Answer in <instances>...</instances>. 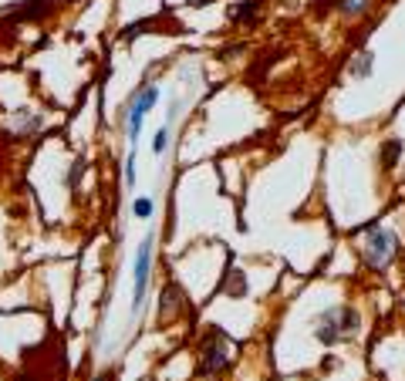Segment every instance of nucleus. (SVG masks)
<instances>
[{"label":"nucleus","mask_w":405,"mask_h":381,"mask_svg":"<svg viewBox=\"0 0 405 381\" xmlns=\"http://www.w3.org/2000/svg\"><path fill=\"white\" fill-rule=\"evenodd\" d=\"M152 250H155V233H149L139 246L135 256V273H132V310H139L145 301V287H149V270H152Z\"/></svg>","instance_id":"obj_1"},{"label":"nucleus","mask_w":405,"mask_h":381,"mask_svg":"<svg viewBox=\"0 0 405 381\" xmlns=\"http://www.w3.org/2000/svg\"><path fill=\"white\" fill-rule=\"evenodd\" d=\"M155 98H159V88L155 85H145V88L135 95V102H132V108H128V142L135 145L139 142V128H142V118L152 112V105H155Z\"/></svg>","instance_id":"obj_5"},{"label":"nucleus","mask_w":405,"mask_h":381,"mask_svg":"<svg viewBox=\"0 0 405 381\" xmlns=\"http://www.w3.org/2000/svg\"><path fill=\"white\" fill-rule=\"evenodd\" d=\"M132 213H135L139 219H152V213H155V199H145V196L135 199V203H132Z\"/></svg>","instance_id":"obj_7"},{"label":"nucleus","mask_w":405,"mask_h":381,"mask_svg":"<svg viewBox=\"0 0 405 381\" xmlns=\"http://www.w3.org/2000/svg\"><path fill=\"white\" fill-rule=\"evenodd\" d=\"M125 186L132 189L135 186V155L128 152V159H125Z\"/></svg>","instance_id":"obj_12"},{"label":"nucleus","mask_w":405,"mask_h":381,"mask_svg":"<svg viewBox=\"0 0 405 381\" xmlns=\"http://www.w3.org/2000/svg\"><path fill=\"white\" fill-rule=\"evenodd\" d=\"M230 273H233V277H227V291L230 293H243V291H247V280H243L237 270H230Z\"/></svg>","instance_id":"obj_8"},{"label":"nucleus","mask_w":405,"mask_h":381,"mask_svg":"<svg viewBox=\"0 0 405 381\" xmlns=\"http://www.w3.org/2000/svg\"><path fill=\"white\" fill-rule=\"evenodd\" d=\"M352 71H354V75H358V78H362V75H368V71H371V54H358V61H354V68H352Z\"/></svg>","instance_id":"obj_9"},{"label":"nucleus","mask_w":405,"mask_h":381,"mask_svg":"<svg viewBox=\"0 0 405 381\" xmlns=\"http://www.w3.org/2000/svg\"><path fill=\"white\" fill-rule=\"evenodd\" d=\"M253 14H257V0H240V7H233L230 17H233V21H250Z\"/></svg>","instance_id":"obj_6"},{"label":"nucleus","mask_w":405,"mask_h":381,"mask_svg":"<svg viewBox=\"0 0 405 381\" xmlns=\"http://www.w3.org/2000/svg\"><path fill=\"white\" fill-rule=\"evenodd\" d=\"M354 328H358V314H354V310H328V314L321 318L317 338L324 344H334L338 338H344V334H354Z\"/></svg>","instance_id":"obj_4"},{"label":"nucleus","mask_w":405,"mask_h":381,"mask_svg":"<svg viewBox=\"0 0 405 381\" xmlns=\"http://www.w3.org/2000/svg\"><path fill=\"white\" fill-rule=\"evenodd\" d=\"M230 351H233V344L227 341V334H223V330H213V338L202 344L200 371H202V375H216L220 368H227V365H230Z\"/></svg>","instance_id":"obj_3"},{"label":"nucleus","mask_w":405,"mask_h":381,"mask_svg":"<svg viewBox=\"0 0 405 381\" xmlns=\"http://www.w3.org/2000/svg\"><path fill=\"white\" fill-rule=\"evenodd\" d=\"M368 7V0H342V11L344 14H362Z\"/></svg>","instance_id":"obj_11"},{"label":"nucleus","mask_w":405,"mask_h":381,"mask_svg":"<svg viewBox=\"0 0 405 381\" xmlns=\"http://www.w3.org/2000/svg\"><path fill=\"white\" fill-rule=\"evenodd\" d=\"M395 250H399L395 233H389V229H381V226H368V233H365V256H368V263L385 267V263L395 256Z\"/></svg>","instance_id":"obj_2"},{"label":"nucleus","mask_w":405,"mask_h":381,"mask_svg":"<svg viewBox=\"0 0 405 381\" xmlns=\"http://www.w3.org/2000/svg\"><path fill=\"white\" fill-rule=\"evenodd\" d=\"M399 152H402V145H399V142H389V145H385V165L399 162Z\"/></svg>","instance_id":"obj_10"},{"label":"nucleus","mask_w":405,"mask_h":381,"mask_svg":"<svg viewBox=\"0 0 405 381\" xmlns=\"http://www.w3.org/2000/svg\"><path fill=\"white\" fill-rule=\"evenodd\" d=\"M98 381H112V378H98Z\"/></svg>","instance_id":"obj_13"}]
</instances>
